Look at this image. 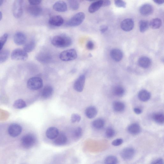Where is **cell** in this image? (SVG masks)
<instances>
[{
    "label": "cell",
    "mask_w": 164,
    "mask_h": 164,
    "mask_svg": "<svg viewBox=\"0 0 164 164\" xmlns=\"http://www.w3.org/2000/svg\"><path fill=\"white\" fill-rule=\"evenodd\" d=\"M49 23L55 27L61 26L64 23L62 17L59 15H54L51 17L49 20Z\"/></svg>",
    "instance_id": "13"
},
{
    "label": "cell",
    "mask_w": 164,
    "mask_h": 164,
    "mask_svg": "<svg viewBox=\"0 0 164 164\" xmlns=\"http://www.w3.org/2000/svg\"><path fill=\"white\" fill-rule=\"evenodd\" d=\"M11 59L16 61H25L28 58V55L23 49L17 48L14 50L11 54Z\"/></svg>",
    "instance_id": "6"
},
{
    "label": "cell",
    "mask_w": 164,
    "mask_h": 164,
    "mask_svg": "<svg viewBox=\"0 0 164 164\" xmlns=\"http://www.w3.org/2000/svg\"><path fill=\"white\" fill-rule=\"evenodd\" d=\"M152 118L154 121L159 124H163L164 122V116L163 114L160 113L153 114Z\"/></svg>",
    "instance_id": "28"
},
{
    "label": "cell",
    "mask_w": 164,
    "mask_h": 164,
    "mask_svg": "<svg viewBox=\"0 0 164 164\" xmlns=\"http://www.w3.org/2000/svg\"><path fill=\"white\" fill-rule=\"evenodd\" d=\"M82 134V129L81 127H78L74 131L73 133L74 137L76 138H79L81 137Z\"/></svg>",
    "instance_id": "40"
},
{
    "label": "cell",
    "mask_w": 164,
    "mask_h": 164,
    "mask_svg": "<svg viewBox=\"0 0 164 164\" xmlns=\"http://www.w3.org/2000/svg\"><path fill=\"white\" fill-rule=\"evenodd\" d=\"M8 38V34L5 33L0 37V51H2L4 46L6 44Z\"/></svg>",
    "instance_id": "38"
},
{
    "label": "cell",
    "mask_w": 164,
    "mask_h": 164,
    "mask_svg": "<svg viewBox=\"0 0 164 164\" xmlns=\"http://www.w3.org/2000/svg\"><path fill=\"white\" fill-rule=\"evenodd\" d=\"M113 108L115 111L120 112L124 110L125 106L124 103L122 102L116 101L113 103Z\"/></svg>",
    "instance_id": "30"
},
{
    "label": "cell",
    "mask_w": 164,
    "mask_h": 164,
    "mask_svg": "<svg viewBox=\"0 0 164 164\" xmlns=\"http://www.w3.org/2000/svg\"><path fill=\"white\" fill-rule=\"evenodd\" d=\"M151 164H164V161L162 158H158L153 161Z\"/></svg>",
    "instance_id": "45"
},
{
    "label": "cell",
    "mask_w": 164,
    "mask_h": 164,
    "mask_svg": "<svg viewBox=\"0 0 164 164\" xmlns=\"http://www.w3.org/2000/svg\"><path fill=\"white\" fill-rule=\"evenodd\" d=\"M161 20L158 18L152 19L149 23V26L153 29H156L160 28L161 26Z\"/></svg>",
    "instance_id": "32"
},
{
    "label": "cell",
    "mask_w": 164,
    "mask_h": 164,
    "mask_svg": "<svg viewBox=\"0 0 164 164\" xmlns=\"http://www.w3.org/2000/svg\"><path fill=\"white\" fill-rule=\"evenodd\" d=\"M27 86L28 88L32 90H38L41 89L43 86L42 80L40 77L31 78L28 81Z\"/></svg>",
    "instance_id": "4"
},
{
    "label": "cell",
    "mask_w": 164,
    "mask_h": 164,
    "mask_svg": "<svg viewBox=\"0 0 164 164\" xmlns=\"http://www.w3.org/2000/svg\"><path fill=\"white\" fill-rule=\"evenodd\" d=\"M22 128L19 124H11L8 127V134L12 137H16L19 136L22 133Z\"/></svg>",
    "instance_id": "8"
},
{
    "label": "cell",
    "mask_w": 164,
    "mask_h": 164,
    "mask_svg": "<svg viewBox=\"0 0 164 164\" xmlns=\"http://www.w3.org/2000/svg\"><path fill=\"white\" fill-rule=\"evenodd\" d=\"M134 22L131 19H126L124 20L121 23V28L125 32H129L132 30L134 28Z\"/></svg>",
    "instance_id": "14"
},
{
    "label": "cell",
    "mask_w": 164,
    "mask_h": 164,
    "mask_svg": "<svg viewBox=\"0 0 164 164\" xmlns=\"http://www.w3.org/2000/svg\"><path fill=\"white\" fill-rule=\"evenodd\" d=\"M36 138L32 134H27L23 136L21 140V144L23 147L26 149H30L36 143Z\"/></svg>",
    "instance_id": "5"
},
{
    "label": "cell",
    "mask_w": 164,
    "mask_h": 164,
    "mask_svg": "<svg viewBox=\"0 0 164 164\" xmlns=\"http://www.w3.org/2000/svg\"><path fill=\"white\" fill-rule=\"evenodd\" d=\"M85 15L82 12L77 13L66 23L65 25L68 27H73L78 26L81 25L85 19Z\"/></svg>",
    "instance_id": "2"
},
{
    "label": "cell",
    "mask_w": 164,
    "mask_h": 164,
    "mask_svg": "<svg viewBox=\"0 0 164 164\" xmlns=\"http://www.w3.org/2000/svg\"><path fill=\"white\" fill-rule=\"evenodd\" d=\"M69 4L70 8L73 10L76 11L78 9L79 7V3L77 1H69Z\"/></svg>",
    "instance_id": "37"
},
{
    "label": "cell",
    "mask_w": 164,
    "mask_h": 164,
    "mask_svg": "<svg viewBox=\"0 0 164 164\" xmlns=\"http://www.w3.org/2000/svg\"><path fill=\"white\" fill-rule=\"evenodd\" d=\"M153 8L149 4H145L142 6L140 8L141 14L144 16H148L151 15L153 12Z\"/></svg>",
    "instance_id": "20"
},
{
    "label": "cell",
    "mask_w": 164,
    "mask_h": 164,
    "mask_svg": "<svg viewBox=\"0 0 164 164\" xmlns=\"http://www.w3.org/2000/svg\"><path fill=\"white\" fill-rule=\"evenodd\" d=\"M103 1L95 2L90 6L88 11L90 13H93L98 11L102 6Z\"/></svg>",
    "instance_id": "23"
},
{
    "label": "cell",
    "mask_w": 164,
    "mask_h": 164,
    "mask_svg": "<svg viewBox=\"0 0 164 164\" xmlns=\"http://www.w3.org/2000/svg\"><path fill=\"white\" fill-rule=\"evenodd\" d=\"M27 10L30 15L35 17L40 16L42 11L41 7L38 5H30L27 7Z\"/></svg>",
    "instance_id": "10"
},
{
    "label": "cell",
    "mask_w": 164,
    "mask_h": 164,
    "mask_svg": "<svg viewBox=\"0 0 164 164\" xmlns=\"http://www.w3.org/2000/svg\"><path fill=\"white\" fill-rule=\"evenodd\" d=\"M150 93L146 90H141L138 94V97L139 99L143 102L148 101L150 98Z\"/></svg>",
    "instance_id": "21"
},
{
    "label": "cell",
    "mask_w": 164,
    "mask_h": 164,
    "mask_svg": "<svg viewBox=\"0 0 164 164\" xmlns=\"http://www.w3.org/2000/svg\"><path fill=\"white\" fill-rule=\"evenodd\" d=\"M123 140L121 139H117L112 142L111 144L115 146H118L122 144Z\"/></svg>",
    "instance_id": "43"
},
{
    "label": "cell",
    "mask_w": 164,
    "mask_h": 164,
    "mask_svg": "<svg viewBox=\"0 0 164 164\" xmlns=\"http://www.w3.org/2000/svg\"><path fill=\"white\" fill-rule=\"evenodd\" d=\"M35 42L33 40H31L25 44L23 47V50L27 53L31 52L36 47Z\"/></svg>",
    "instance_id": "27"
},
{
    "label": "cell",
    "mask_w": 164,
    "mask_h": 164,
    "mask_svg": "<svg viewBox=\"0 0 164 164\" xmlns=\"http://www.w3.org/2000/svg\"><path fill=\"white\" fill-rule=\"evenodd\" d=\"M86 48L89 50H92L94 48V44L92 41H89L86 45Z\"/></svg>",
    "instance_id": "44"
},
{
    "label": "cell",
    "mask_w": 164,
    "mask_h": 164,
    "mask_svg": "<svg viewBox=\"0 0 164 164\" xmlns=\"http://www.w3.org/2000/svg\"><path fill=\"white\" fill-rule=\"evenodd\" d=\"M108 29V27L105 25H103L100 27V30L102 33H104Z\"/></svg>",
    "instance_id": "47"
},
{
    "label": "cell",
    "mask_w": 164,
    "mask_h": 164,
    "mask_svg": "<svg viewBox=\"0 0 164 164\" xmlns=\"http://www.w3.org/2000/svg\"><path fill=\"white\" fill-rule=\"evenodd\" d=\"M138 65L141 67L146 69L149 67L151 64V59L148 57L144 56L141 57L138 60Z\"/></svg>",
    "instance_id": "19"
},
{
    "label": "cell",
    "mask_w": 164,
    "mask_h": 164,
    "mask_svg": "<svg viewBox=\"0 0 164 164\" xmlns=\"http://www.w3.org/2000/svg\"><path fill=\"white\" fill-rule=\"evenodd\" d=\"M27 39L26 36L21 32H16L14 36V41L15 44L19 46L25 44Z\"/></svg>",
    "instance_id": "11"
},
{
    "label": "cell",
    "mask_w": 164,
    "mask_h": 164,
    "mask_svg": "<svg viewBox=\"0 0 164 164\" xmlns=\"http://www.w3.org/2000/svg\"><path fill=\"white\" fill-rule=\"evenodd\" d=\"M149 26V23L147 21L142 20L139 22L140 31L141 32H144L147 30Z\"/></svg>",
    "instance_id": "35"
},
{
    "label": "cell",
    "mask_w": 164,
    "mask_h": 164,
    "mask_svg": "<svg viewBox=\"0 0 164 164\" xmlns=\"http://www.w3.org/2000/svg\"><path fill=\"white\" fill-rule=\"evenodd\" d=\"M10 55V51L7 50L0 51V64L6 62L9 57Z\"/></svg>",
    "instance_id": "31"
},
{
    "label": "cell",
    "mask_w": 164,
    "mask_h": 164,
    "mask_svg": "<svg viewBox=\"0 0 164 164\" xmlns=\"http://www.w3.org/2000/svg\"><path fill=\"white\" fill-rule=\"evenodd\" d=\"M105 164H118L117 158L113 155H110L107 157L104 161Z\"/></svg>",
    "instance_id": "36"
},
{
    "label": "cell",
    "mask_w": 164,
    "mask_h": 164,
    "mask_svg": "<svg viewBox=\"0 0 164 164\" xmlns=\"http://www.w3.org/2000/svg\"><path fill=\"white\" fill-rule=\"evenodd\" d=\"M13 107L16 109H22L26 107L27 105L26 103L23 100L20 99L15 101Z\"/></svg>",
    "instance_id": "33"
},
{
    "label": "cell",
    "mask_w": 164,
    "mask_h": 164,
    "mask_svg": "<svg viewBox=\"0 0 164 164\" xmlns=\"http://www.w3.org/2000/svg\"><path fill=\"white\" fill-rule=\"evenodd\" d=\"M155 3L157 4L158 5H161L164 2L162 1H157V0H155V1H154Z\"/></svg>",
    "instance_id": "50"
},
{
    "label": "cell",
    "mask_w": 164,
    "mask_h": 164,
    "mask_svg": "<svg viewBox=\"0 0 164 164\" xmlns=\"http://www.w3.org/2000/svg\"><path fill=\"white\" fill-rule=\"evenodd\" d=\"M53 9L58 12H64L67 10L66 3L63 1H59L56 2L53 6Z\"/></svg>",
    "instance_id": "16"
},
{
    "label": "cell",
    "mask_w": 164,
    "mask_h": 164,
    "mask_svg": "<svg viewBox=\"0 0 164 164\" xmlns=\"http://www.w3.org/2000/svg\"><path fill=\"white\" fill-rule=\"evenodd\" d=\"M4 1H1V0H0V6H2L4 3Z\"/></svg>",
    "instance_id": "52"
},
{
    "label": "cell",
    "mask_w": 164,
    "mask_h": 164,
    "mask_svg": "<svg viewBox=\"0 0 164 164\" xmlns=\"http://www.w3.org/2000/svg\"><path fill=\"white\" fill-rule=\"evenodd\" d=\"M127 131L129 134L133 135H136L141 132V128L139 124L133 123L128 126Z\"/></svg>",
    "instance_id": "18"
},
{
    "label": "cell",
    "mask_w": 164,
    "mask_h": 164,
    "mask_svg": "<svg viewBox=\"0 0 164 164\" xmlns=\"http://www.w3.org/2000/svg\"><path fill=\"white\" fill-rule=\"evenodd\" d=\"M30 5H38L41 2V1H29Z\"/></svg>",
    "instance_id": "46"
},
{
    "label": "cell",
    "mask_w": 164,
    "mask_h": 164,
    "mask_svg": "<svg viewBox=\"0 0 164 164\" xmlns=\"http://www.w3.org/2000/svg\"><path fill=\"white\" fill-rule=\"evenodd\" d=\"M67 141L66 135L64 133L59 134L54 141L55 145H62L65 144Z\"/></svg>",
    "instance_id": "24"
},
{
    "label": "cell",
    "mask_w": 164,
    "mask_h": 164,
    "mask_svg": "<svg viewBox=\"0 0 164 164\" xmlns=\"http://www.w3.org/2000/svg\"><path fill=\"white\" fill-rule=\"evenodd\" d=\"M22 0H16L13 4V12L14 16L16 19H19L23 14V4Z\"/></svg>",
    "instance_id": "7"
},
{
    "label": "cell",
    "mask_w": 164,
    "mask_h": 164,
    "mask_svg": "<svg viewBox=\"0 0 164 164\" xmlns=\"http://www.w3.org/2000/svg\"><path fill=\"white\" fill-rule=\"evenodd\" d=\"M135 154V149L131 147L124 149L120 153L121 157L126 161H129L132 159L134 157Z\"/></svg>",
    "instance_id": "9"
},
{
    "label": "cell",
    "mask_w": 164,
    "mask_h": 164,
    "mask_svg": "<svg viewBox=\"0 0 164 164\" xmlns=\"http://www.w3.org/2000/svg\"><path fill=\"white\" fill-rule=\"evenodd\" d=\"M85 80V75H80L75 81L74 85V88L75 90L78 92H82L84 89Z\"/></svg>",
    "instance_id": "12"
},
{
    "label": "cell",
    "mask_w": 164,
    "mask_h": 164,
    "mask_svg": "<svg viewBox=\"0 0 164 164\" xmlns=\"http://www.w3.org/2000/svg\"><path fill=\"white\" fill-rule=\"evenodd\" d=\"M85 115L89 119H92L95 117L98 113L97 108L93 106H90L86 109Z\"/></svg>",
    "instance_id": "22"
},
{
    "label": "cell",
    "mask_w": 164,
    "mask_h": 164,
    "mask_svg": "<svg viewBox=\"0 0 164 164\" xmlns=\"http://www.w3.org/2000/svg\"><path fill=\"white\" fill-rule=\"evenodd\" d=\"M134 111L135 113L137 115L140 114L142 112V110L139 108H134Z\"/></svg>",
    "instance_id": "48"
},
{
    "label": "cell",
    "mask_w": 164,
    "mask_h": 164,
    "mask_svg": "<svg viewBox=\"0 0 164 164\" xmlns=\"http://www.w3.org/2000/svg\"><path fill=\"white\" fill-rule=\"evenodd\" d=\"M52 44L58 48H65L70 46L72 44L71 38L64 34L54 37L51 40Z\"/></svg>",
    "instance_id": "1"
},
{
    "label": "cell",
    "mask_w": 164,
    "mask_h": 164,
    "mask_svg": "<svg viewBox=\"0 0 164 164\" xmlns=\"http://www.w3.org/2000/svg\"><path fill=\"white\" fill-rule=\"evenodd\" d=\"M111 4V2L109 1H103L102 6H107Z\"/></svg>",
    "instance_id": "49"
},
{
    "label": "cell",
    "mask_w": 164,
    "mask_h": 164,
    "mask_svg": "<svg viewBox=\"0 0 164 164\" xmlns=\"http://www.w3.org/2000/svg\"><path fill=\"white\" fill-rule=\"evenodd\" d=\"M115 133L114 129L111 127L108 128L106 132V136L108 138L113 137L115 136Z\"/></svg>",
    "instance_id": "39"
},
{
    "label": "cell",
    "mask_w": 164,
    "mask_h": 164,
    "mask_svg": "<svg viewBox=\"0 0 164 164\" xmlns=\"http://www.w3.org/2000/svg\"><path fill=\"white\" fill-rule=\"evenodd\" d=\"M81 120V116L77 114H73L71 117V121L72 123L79 122Z\"/></svg>",
    "instance_id": "41"
},
{
    "label": "cell",
    "mask_w": 164,
    "mask_h": 164,
    "mask_svg": "<svg viewBox=\"0 0 164 164\" xmlns=\"http://www.w3.org/2000/svg\"><path fill=\"white\" fill-rule=\"evenodd\" d=\"M105 124L104 120L100 118L94 120L92 123V125L94 128L98 129L102 128L104 127Z\"/></svg>",
    "instance_id": "29"
},
{
    "label": "cell",
    "mask_w": 164,
    "mask_h": 164,
    "mask_svg": "<svg viewBox=\"0 0 164 164\" xmlns=\"http://www.w3.org/2000/svg\"><path fill=\"white\" fill-rule=\"evenodd\" d=\"M77 57L76 50L74 49L66 50L60 54L59 58L64 61H69L75 59Z\"/></svg>",
    "instance_id": "3"
},
{
    "label": "cell",
    "mask_w": 164,
    "mask_h": 164,
    "mask_svg": "<svg viewBox=\"0 0 164 164\" xmlns=\"http://www.w3.org/2000/svg\"><path fill=\"white\" fill-rule=\"evenodd\" d=\"M115 3L116 6L118 7L125 8L126 7V3L122 1H115Z\"/></svg>",
    "instance_id": "42"
},
{
    "label": "cell",
    "mask_w": 164,
    "mask_h": 164,
    "mask_svg": "<svg viewBox=\"0 0 164 164\" xmlns=\"http://www.w3.org/2000/svg\"><path fill=\"white\" fill-rule=\"evenodd\" d=\"M53 89L50 86H47L43 90L41 93V96L44 99H47L52 95Z\"/></svg>",
    "instance_id": "25"
},
{
    "label": "cell",
    "mask_w": 164,
    "mask_h": 164,
    "mask_svg": "<svg viewBox=\"0 0 164 164\" xmlns=\"http://www.w3.org/2000/svg\"><path fill=\"white\" fill-rule=\"evenodd\" d=\"M59 134L58 129L55 127H51L48 128L46 132L47 137L50 140H54L56 139Z\"/></svg>",
    "instance_id": "17"
},
{
    "label": "cell",
    "mask_w": 164,
    "mask_h": 164,
    "mask_svg": "<svg viewBox=\"0 0 164 164\" xmlns=\"http://www.w3.org/2000/svg\"><path fill=\"white\" fill-rule=\"evenodd\" d=\"M110 56L111 58L116 62L121 61L123 57L122 51L118 49H114L110 52Z\"/></svg>",
    "instance_id": "15"
},
{
    "label": "cell",
    "mask_w": 164,
    "mask_h": 164,
    "mask_svg": "<svg viewBox=\"0 0 164 164\" xmlns=\"http://www.w3.org/2000/svg\"><path fill=\"white\" fill-rule=\"evenodd\" d=\"M113 93L115 96L118 97H121L124 95L125 90L122 86H117L114 88Z\"/></svg>",
    "instance_id": "34"
},
{
    "label": "cell",
    "mask_w": 164,
    "mask_h": 164,
    "mask_svg": "<svg viewBox=\"0 0 164 164\" xmlns=\"http://www.w3.org/2000/svg\"><path fill=\"white\" fill-rule=\"evenodd\" d=\"M36 59L40 62L45 63L49 62L51 60V57L48 54L41 53L37 55Z\"/></svg>",
    "instance_id": "26"
},
{
    "label": "cell",
    "mask_w": 164,
    "mask_h": 164,
    "mask_svg": "<svg viewBox=\"0 0 164 164\" xmlns=\"http://www.w3.org/2000/svg\"><path fill=\"white\" fill-rule=\"evenodd\" d=\"M2 18V14L1 11H0V21H1Z\"/></svg>",
    "instance_id": "51"
}]
</instances>
